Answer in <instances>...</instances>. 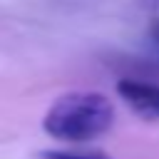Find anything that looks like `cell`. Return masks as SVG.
Here are the masks:
<instances>
[{"instance_id": "obj_1", "label": "cell", "mask_w": 159, "mask_h": 159, "mask_svg": "<svg viewBox=\"0 0 159 159\" xmlns=\"http://www.w3.org/2000/svg\"><path fill=\"white\" fill-rule=\"evenodd\" d=\"M114 124V107L99 92L62 94L45 114L42 129L60 142H89L102 137Z\"/></svg>"}, {"instance_id": "obj_2", "label": "cell", "mask_w": 159, "mask_h": 159, "mask_svg": "<svg viewBox=\"0 0 159 159\" xmlns=\"http://www.w3.org/2000/svg\"><path fill=\"white\" fill-rule=\"evenodd\" d=\"M117 94L144 119H159V84L124 77L117 82Z\"/></svg>"}, {"instance_id": "obj_3", "label": "cell", "mask_w": 159, "mask_h": 159, "mask_svg": "<svg viewBox=\"0 0 159 159\" xmlns=\"http://www.w3.org/2000/svg\"><path fill=\"white\" fill-rule=\"evenodd\" d=\"M40 159H112L109 154L92 149V152H67V149H52V152H42Z\"/></svg>"}, {"instance_id": "obj_4", "label": "cell", "mask_w": 159, "mask_h": 159, "mask_svg": "<svg viewBox=\"0 0 159 159\" xmlns=\"http://www.w3.org/2000/svg\"><path fill=\"white\" fill-rule=\"evenodd\" d=\"M144 12H149L154 20H159V0H134Z\"/></svg>"}, {"instance_id": "obj_5", "label": "cell", "mask_w": 159, "mask_h": 159, "mask_svg": "<svg viewBox=\"0 0 159 159\" xmlns=\"http://www.w3.org/2000/svg\"><path fill=\"white\" fill-rule=\"evenodd\" d=\"M149 37H152L154 45H159V20H154V22L149 25Z\"/></svg>"}]
</instances>
